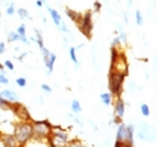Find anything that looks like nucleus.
Segmentation results:
<instances>
[{
    "label": "nucleus",
    "instance_id": "1",
    "mask_svg": "<svg viewBox=\"0 0 157 147\" xmlns=\"http://www.w3.org/2000/svg\"><path fill=\"white\" fill-rule=\"evenodd\" d=\"M32 136H33V128H32V125H29L28 122L19 124L16 127L15 138L20 144H25Z\"/></svg>",
    "mask_w": 157,
    "mask_h": 147
},
{
    "label": "nucleus",
    "instance_id": "2",
    "mask_svg": "<svg viewBox=\"0 0 157 147\" xmlns=\"http://www.w3.org/2000/svg\"><path fill=\"white\" fill-rule=\"evenodd\" d=\"M124 75L119 73L111 72L109 75V88L113 95H119L122 91V83H124Z\"/></svg>",
    "mask_w": 157,
    "mask_h": 147
},
{
    "label": "nucleus",
    "instance_id": "3",
    "mask_svg": "<svg viewBox=\"0 0 157 147\" xmlns=\"http://www.w3.org/2000/svg\"><path fill=\"white\" fill-rule=\"evenodd\" d=\"M33 135L38 138H44L51 134V125L47 121H35L32 125Z\"/></svg>",
    "mask_w": 157,
    "mask_h": 147
},
{
    "label": "nucleus",
    "instance_id": "4",
    "mask_svg": "<svg viewBox=\"0 0 157 147\" xmlns=\"http://www.w3.org/2000/svg\"><path fill=\"white\" fill-rule=\"evenodd\" d=\"M52 136L49 138L51 146L52 147H65L66 146V139H67V134L65 131H53L51 133Z\"/></svg>",
    "mask_w": 157,
    "mask_h": 147
},
{
    "label": "nucleus",
    "instance_id": "5",
    "mask_svg": "<svg viewBox=\"0 0 157 147\" xmlns=\"http://www.w3.org/2000/svg\"><path fill=\"white\" fill-rule=\"evenodd\" d=\"M111 72L126 75V73H127V63H126V59L122 55L118 56L117 61L113 63V65H111Z\"/></svg>",
    "mask_w": 157,
    "mask_h": 147
},
{
    "label": "nucleus",
    "instance_id": "6",
    "mask_svg": "<svg viewBox=\"0 0 157 147\" xmlns=\"http://www.w3.org/2000/svg\"><path fill=\"white\" fill-rule=\"evenodd\" d=\"M80 28L83 32L85 36H90V33H91L92 29V20H91V14L86 13L84 15V17L82 18V21L80 24Z\"/></svg>",
    "mask_w": 157,
    "mask_h": 147
},
{
    "label": "nucleus",
    "instance_id": "7",
    "mask_svg": "<svg viewBox=\"0 0 157 147\" xmlns=\"http://www.w3.org/2000/svg\"><path fill=\"white\" fill-rule=\"evenodd\" d=\"M0 97L6 102H16L18 100V95L10 90H5V91L0 92Z\"/></svg>",
    "mask_w": 157,
    "mask_h": 147
},
{
    "label": "nucleus",
    "instance_id": "8",
    "mask_svg": "<svg viewBox=\"0 0 157 147\" xmlns=\"http://www.w3.org/2000/svg\"><path fill=\"white\" fill-rule=\"evenodd\" d=\"M117 141H126L128 143V129L127 126L120 125L117 131Z\"/></svg>",
    "mask_w": 157,
    "mask_h": 147
},
{
    "label": "nucleus",
    "instance_id": "9",
    "mask_svg": "<svg viewBox=\"0 0 157 147\" xmlns=\"http://www.w3.org/2000/svg\"><path fill=\"white\" fill-rule=\"evenodd\" d=\"M15 112L17 114V116H19V118L25 120V122H27V121H29L32 119L29 114H28V111H27V109L24 106H20V105L17 106V108L15 109Z\"/></svg>",
    "mask_w": 157,
    "mask_h": 147
},
{
    "label": "nucleus",
    "instance_id": "10",
    "mask_svg": "<svg viewBox=\"0 0 157 147\" xmlns=\"http://www.w3.org/2000/svg\"><path fill=\"white\" fill-rule=\"evenodd\" d=\"M141 139H146V141H149L151 138V128L147 124H141L140 126V131H139V135H138Z\"/></svg>",
    "mask_w": 157,
    "mask_h": 147
},
{
    "label": "nucleus",
    "instance_id": "11",
    "mask_svg": "<svg viewBox=\"0 0 157 147\" xmlns=\"http://www.w3.org/2000/svg\"><path fill=\"white\" fill-rule=\"evenodd\" d=\"M3 145L5 147H17V141L13 136L7 135L3 136Z\"/></svg>",
    "mask_w": 157,
    "mask_h": 147
},
{
    "label": "nucleus",
    "instance_id": "12",
    "mask_svg": "<svg viewBox=\"0 0 157 147\" xmlns=\"http://www.w3.org/2000/svg\"><path fill=\"white\" fill-rule=\"evenodd\" d=\"M48 11L51 14V16H52V19L54 21L56 26H59L61 23H62V19H61V16H59V14L56 11L55 9H52V8H48Z\"/></svg>",
    "mask_w": 157,
    "mask_h": 147
},
{
    "label": "nucleus",
    "instance_id": "13",
    "mask_svg": "<svg viewBox=\"0 0 157 147\" xmlns=\"http://www.w3.org/2000/svg\"><path fill=\"white\" fill-rule=\"evenodd\" d=\"M115 110L116 112L118 114V117L121 118V117H124V103L122 100H118L117 103H116V107H115Z\"/></svg>",
    "mask_w": 157,
    "mask_h": 147
},
{
    "label": "nucleus",
    "instance_id": "14",
    "mask_svg": "<svg viewBox=\"0 0 157 147\" xmlns=\"http://www.w3.org/2000/svg\"><path fill=\"white\" fill-rule=\"evenodd\" d=\"M55 60H56V55L54 53H51L49 54V57H48V61L46 63V66L48 68V73H51L54 69V63H55Z\"/></svg>",
    "mask_w": 157,
    "mask_h": 147
},
{
    "label": "nucleus",
    "instance_id": "15",
    "mask_svg": "<svg viewBox=\"0 0 157 147\" xmlns=\"http://www.w3.org/2000/svg\"><path fill=\"white\" fill-rule=\"evenodd\" d=\"M127 129H128V144L132 146V143H134V127H132V125L127 126Z\"/></svg>",
    "mask_w": 157,
    "mask_h": 147
},
{
    "label": "nucleus",
    "instance_id": "16",
    "mask_svg": "<svg viewBox=\"0 0 157 147\" xmlns=\"http://www.w3.org/2000/svg\"><path fill=\"white\" fill-rule=\"evenodd\" d=\"M111 95L110 93H102L101 95V101L105 103V106H109L110 103H111Z\"/></svg>",
    "mask_w": 157,
    "mask_h": 147
},
{
    "label": "nucleus",
    "instance_id": "17",
    "mask_svg": "<svg viewBox=\"0 0 157 147\" xmlns=\"http://www.w3.org/2000/svg\"><path fill=\"white\" fill-rule=\"evenodd\" d=\"M71 108L74 112L78 114V112H81L82 111V108H81V105H80V102L78 100H73L72 101V105H71Z\"/></svg>",
    "mask_w": 157,
    "mask_h": 147
},
{
    "label": "nucleus",
    "instance_id": "18",
    "mask_svg": "<svg viewBox=\"0 0 157 147\" xmlns=\"http://www.w3.org/2000/svg\"><path fill=\"white\" fill-rule=\"evenodd\" d=\"M18 15L20 16L21 19H30L28 11H27L26 9H24V8H19V9H18Z\"/></svg>",
    "mask_w": 157,
    "mask_h": 147
},
{
    "label": "nucleus",
    "instance_id": "19",
    "mask_svg": "<svg viewBox=\"0 0 157 147\" xmlns=\"http://www.w3.org/2000/svg\"><path fill=\"white\" fill-rule=\"evenodd\" d=\"M66 14L70 16V18L72 20H74V21H78V19H80V15L78 14H76V13H74L73 10H66Z\"/></svg>",
    "mask_w": 157,
    "mask_h": 147
},
{
    "label": "nucleus",
    "instance_id": "20",
    "mask_svg": "<svg viewBox=\"0 0 157 147\" xmlns=\"http://www.w3.org/2000/svg\"><path fill=\"white\" fill-rule=\"evenodd\" d=\"M140 110H141V114H144L145 117H147V116H149V114H151V110H149V107H148L146 103H144V105L140 106Z\"/></svg>",
    "mask_w": 157,
    "mask_h": 147
},
{
    "label": "nucleus",
    "instance_id": "21",
    "mask_svg": "<svg viewBox=\"0 0 157 147\" xmlns=\"http://www.w3.org/2000/svg\"><path fill=\"white\" fill-rule=\"evenodd\" d=\"M8 41L9 42H15V41H20V37L19 35L15 32H11V33L8 35Z\"/></svg>",
    "mask_w": 157,
    "mask_h": 147
},
{
    "label": "nucleus",
    "instance_id": "22",
    "mask_svg": "<svg viewBox=\"0 0 157 147\" xmlns=\"http://www.w3.org/2000/svg\"><path fill=\"white\" fill-rule=\"evenodd\" d=\"M75 47H71L70 48V56H71V60H72L73 62L78 64V59H76V55H75Z\"/></svg>",
    "mask_w": 157,
    "mask_h": 147
},
{
    "label": "nucleus",
    "instance_id": "23",
    "mask_svg": "<svg viewBox=\"0 0 157 147\" xmlns=\"http://www.w3.org/2000/svg\"><path fill=\"white\" fill-rule=\"evenodd\" d=\"M40 52H42L43 57H44V61H45V64H46L47 61H48V57H49V54H51V53H49L48 49H46L45 47H43V48L40 49Z\"/></svg>",
    "mask_w": 157,
    "mask_h": 147
},
{
    "label": "nucleus",
    "instance_id": "24",
    "mask_svg": "<svg viewBox=\"0 0 157 147\" xmlns=\"http://www.w3.org/2000/svg\"><path fill=\"white\" fill-rule=\"evenodd\" d=\"M136 21H137V24L139 25V26H141L143 23H144V20H143V16H141V13L139 11V10L136 11Z\"/></svg>",
    "mask_w": 157,
    "mask_h": 147
},
{
    "label": "nucleus",
    "instance_id": "25",
    "mask_svg": "<svg viewBox=\"0 0 157 147\" xmlns=\"http://www.w3.org/2000/svg\"><path fill=\"white\" fill-rule=\"evenodd\" d=\"M118 59V52L116 48H112L111 49V65H113V63L117 61Z\"/></svg>",
    "mask_w": 157,
    "mask_h": 147
},
{
    "label": "nucleus",
    "instance_id": "26",
    "mask_svg": "<svg viewBox=\"0 0 157 147\" xmlns=\"http://www.w3.org/2000/svg\"><path fill=\"white\" fill-rule=\"evenodd\" d=\"M16 83L19 87H21V88H24V87H26V84H27V82H26V79L25 78H18L16 80Z\"/></svg>",
    "mask_w": 157,
    "mask_h": 147
},
{
    "label": "nucleus",
    "instance_id": "27",
    "mask_svg": "<svg viewBox=\"0 0 157 147\" xmlns=\"http://www.w3.org/2000/svg\"><path fill=\"white\" fill-rule=\"evenodd\" d=\"M37 32V43H38V46H39V48L42 49L43 47H44V44H43V38H42V34L39 33L38 30H36Z\"/></svg>",
    "mask_w": 157,
    "mask_h": 147
},
{
    "label": "nucleus",
    "instance_id": "28",
    "mask_svg": "<svg viewBox=\"0 0 157 147\" xmlns=\"http://www.w3.org/2000/svg\"><path fill=\"white\" fill-rule=\"evenodd\" d=\"M115 147H132V146H131V145H129L128 143H126V141H117L115 143Z\"/></svg>",
    "mask_w": 157,
    "mask_h": 147
},
{
    "label": "nucleus",
    "instance_id": "29",
    "mask_svg": "<svg viewBox=\"0 0 157 147\" xmlns=\"http://www.w3.org/2000/svg\"><path fill=\"white\" fill-rule=\"evenodd\" d=\"M8 79L5 74H0V83L1 84H8Z\"/></svg>",
    "mask_w": 157,
    "mask_h": 147
},
{
    "label": "nucleus",
    "instance_id": "30",
    "mask_svg": "<svg viewBox=\"0 0 157 147\" xmlns=\"http://www.w3.org/2000/svg\"><path fill=\"white\" fill-rule=\"evenodd\" d=\"M13 13H15V7H13V5H10V6L7 8V14H8V15H13Z\"/></svg>",
    "mask_w": 157,
    "mask_h": 147
},
{
    "label": "nucleus",
    "instance_id": "31",
    "mask_svg": "<svg viewBox=\"0 0 157 147\" xmlns=\"http://www.w3.org/2000/svg\"><path fill=\"white\" fill-rule=\"evenodd\" d=\"M5 66H6L7 69L11 70V71L13 70V64L11 62H10V61H6V62H5Z\"/></svg>",
    "mask_w": 157,
    "mask_h": 147
},
{
    "label": "nucleus",
    "instance_id": "32",
    "mask_svg": "<svg viewBox=\"0 0 157 147\" xmlns=\"http://www.w3.org/2000/svg\"><path fill=\"white\" fill-rule=\"evenodd\" d=\"M42 89L44 90L45 92H52V89H51V87L49 85H47V84H42Z\"/></svg>",
    "mask_w": 157,
    "mask_h": 147
},
{
    "label": "nucleus",
    "instance_id": "33",
    "mask_svg": "<svg viewBox=\"0 0 157 147\" xmlns=\"http://www.w3.org/2000/svg\"><path fill=\"white\" fill-rule=\"evenodd\" d=\"M67 147H82V145L80 144V141H73Z\"/></svg>",
    "mask_w": 157,
    "mask_h": 147
},
{
    "label": "nucleus",
    "instance_id": "34",
    "mask_svg": "<svg viewBox=\"0 0 157 147\" xmlns=\"http://www.w3.org/2000/svg\"><path fill=\"white\" fill-rule=\"evenodd\" d=\"M5 52V43H0V54Z\"/></svg>",
    "mask_w": 157,
    "mask_h": 147
},
{
    "label": "nucleus",
    "instance_id": "35",
    "mask_svg": "<svg viewBox=\"0 0 157 147\" xmlns=\"http://www.w3.org/2000/svg\"><path fill=\"white\" fill-rule=\"evenodd\" d=\"M118 39H119V41H124V42H126V35H124V33H121L120 34V37H118Z\"/></svg>",
    "mask_w": 157,
    "mask_h": 147
},
{
    "label": "nucleus",
    "instance_id": "36",
    "mask_svg": "<svg viewBox=\"0 0 157 147\" xmlns=\"http://www.w3.org/2000/svg\"><path fill=\"white\" fill-rule=\"evenodd\" d=\"M61 24H62V26H59V27H61V29L64 30V32H70V30L67 29V28H66L65 24H64V23H61Z\"/></svg>",
    "mask_w": 157,
    "mask_h": 147
},
{
    "label": "nucleus",
    "instance_id": "37",
    "mask_svg": "<svg viewBox=\"0 0 157 147\" xmlns=\"http://www.w3.org/2000/svg\"><path fill=\"white\" fill-rule=\"evenodd\" d=\"M117 45H119V39H118V37L113 39V46H117Z\"/></svg>",
    "mask_w": 157,
    "mask_h": 147
},
{
    "label": "nucleus",
    "instance_id": "38",
    "mask_svg": "<svg viewBox=\"0 0 157 147\" xmlns=\"http://www.w3.org/2000/svg\"><path fill=\"white\" fill-rule=\"evenodd\" d=\"M36 5L38 7H42L43 6V2H42V1H36Z\"/></svg>",
    "mask_w": 157,
    "mask_h": 147
}]
</instances>
